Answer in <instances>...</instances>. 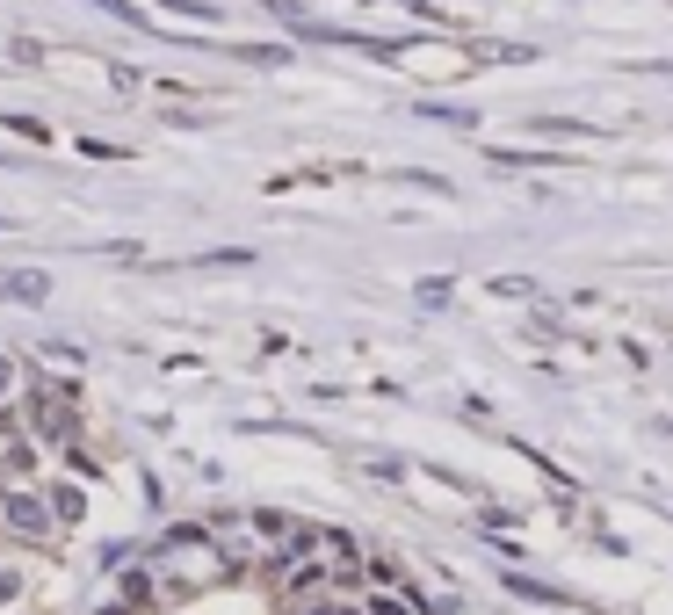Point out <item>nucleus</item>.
<instances>
[{"instance_id": "1", "label": "nucleus", "mask_w": 673, "mask_h": 615, "mask_svg": "<svg viewBox=\"0 0 673 615\" xmlns=\"http://www.w3.org/2000/svg\"><path fill=\"white\" fill-rule=\"evenodd\" d=\"M0 297H8V304H44L51 297V275L44 268H0Z\"/></svg>"}, {"instance_id": "2", "label": "nucleus", "mask_w": 673, "mask_h": 615, "mask_svg": "<svg viewBox=\"0 0 673 615\" xmlns=\"http://www.w3.org/2000/svg\"><path fill=\"white\" fill-rule=\"evenodd\" d=\"M8 521H15L22 536H44V529H51V514H44L37 500H29V492H15V500H8Z\"/></svg>"}, {"instance_id": "3", "label": "nucleus", "mask_w": 673, "mask_h": 615, "mask_svg": "<svg viewBox=\"0 0 673 615\" xmlns=\"http://www.w3.org/2000/svg\"><path fill=\"white\" fill-rule=\"evenodd\" d=\"M51 514H58V521H80V514H87V500H80V492H66V485H58V492H51Z\"/></svg>"}, {"instance_id": "4", "label": "nucleus", "mask_w": 673, "mask_h": 615, "mask_svg": "<svg viewBox=\"0 0 673 615\" xmlns=\"http://www.w3.org/2000/svg\"><path fill=\"white\" fill-rule=\"evenodd\" d=\"M8 131H15V138H29V145H44V138H51L37 116H8Z\"/></svg>"}, {"instance_id": "5", "label": "nucleus", "mask_w": 673, "mask_h": 615, "mask_svg": "<svg viewBox=\"0 0 673 615\" xmlns=\"http://www.w3.org/2000/svg\"><path fill=\"white\" fill-rule=\"evenodd\" d=\"M8 384H15V369H8V355H0V391H8Z\"/></svg>"}, {"instance_id": "6", "label": "nucleus", "mask_w": 673, "mask_h": 615, "mask_svg": "<svg viewBox=\"0 0 673 615\" xmlns=\"http://www.w3.org/2000/svg\"><path fill=\"white\" fill-rule=\"evenodd\" d=\"M304 615H348V608H304Z\"/></svg>"}]
</instances>
